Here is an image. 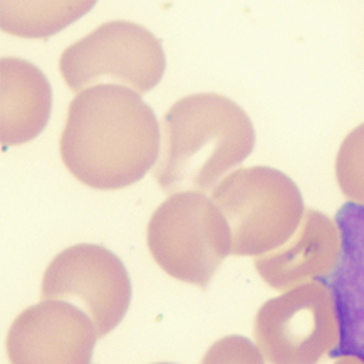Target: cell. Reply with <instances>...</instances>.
I'll list each match as a JSON object with an SVG mask.
<instances>
[{
    "mask_svg": "<svg viewBox=\"0 0 364 364\" xmlns=\"http://www.w3.org/2000/svg\"><path fill=\"white\" fill-rule=\"evenodd\" d=\"M159 124L134 90L95 84L75 94L60 136V156L81 183L100 191L141 181L159 155Z\"/></svg>",
    "mask_w": 364,
    "mask_h": 364,
    "instance_id": "1",
    "label": "cell"
},
{
    "mask_svg": "<svg viewBox=\"0 0 364 364\" xmlns=\"http://www.w3.org/2000/svg\"><path fill=\"white\" fill-rule=\"evenodd\" d=\"M161 125L162 154L152 175L169 195L209 192L255 146L253 124L245 109L216 92L179 98Z\"/></svg>",
    "mask_w": 364,
    "mask_h": 364,
    "instance_id": "2",
    "label": "cell"
},
{
    "mask_svg": "<svg viewBox=\"0 0 364 364\" xmlns=\"http://www.w3.org/2000/svg\"><path fill=\"white\" fill-rule=\"evenodd\" d=\"M210 199L225 216L235 256H263L297 232L304 215L294 182L269 166L239 168L212 189Z\"/></svg>",
    "mask_w": 364,
    "mask_h": 364,
    "instance_id": "3",
    "label": "cell"
},
{
    "mask_svg": "<svg viewBox=\"0 0 364 364\" xmlns=\"http://www.w3.org/2000/svg\"><path fill=\"white\" fill-rule=\"evenodd\" d=\"M146 245L168 276L205 290L232 253V235L215 202L188 191L169 195L154 210Z\"/></svg>",
    "mask_w": 364,
    "mask_h": 364,
    "instance_id": "4",
    "label": "cell"
},
{
    "mask_svg": "<svg viewBox=\"0 0 364 364\" xmlns=\"http://www.w3.org/2000/svg\"><path fill=\"white\" fill-rule=\"evenodd\" d=\"M165 67L161 41L146 27L127 20L100 24L68 46L58 63L63 80L74 92L109 80L146 94L158 85Z\"/></svg>",
    "mask_w": 364,
    "mask_h": 364,
    "instance_id": "5",
    "label": "cell"
},
{
    "mask_svg": "<svg viewBox=\"0 0 364 364\" xmlns=\"http://www.w3.org/2000/svg\"><path fill=\"white\" fill-rule=\"evenodd\" d=\"M253 337L270 364L333 358L340 327L330 289L323 282H309L264 301L255 316Z\"/></svg>",
    "mask_w": 364,
    "mask_h": 364,
    "instance_id": "6",
    "label": "cell"
},
{
    "mask_svg": "<svg viewBox=\"0 0 364 364\" xmlns=\"http://www.w3.org/2000/svg\"><path fill=\"white\" fill-rule=\"evenodd\" d=\"M131 296V280L121 259L94 243H78L61 250L41 279V300H64L82 307L98 338L121 323Z\"/></svg>",
    "mask_w": 364,
    "mask_h": 364,
    "instance_id": "7",
    "label": "cell"
},
{
    "mask_svg": "<svg viewBox=\"0 0 364 364\" xmlns=\"http://www.w3.org/2000/svg\"><path fill=\"white\" fill-rule=\"evenodd\" d=\"M94 323L75 304L46 299L24 309L6 337L10 364H92Z\"/></svg>",
    "mask_w": 364,
    "mask_h": 364,
    "instance_id": "8",
    "label": "cell"
},
{
    "mask_svg": "<svg viewBox=\"0 0 364 364\" xmlns=\"http://www.w3.org/2000/svg\"><path fill=\"white\" fill-rule=\"evenodd\" d=\"M334 222L340 255L334 270L323 280L331 291L340 327L333 358L355 355L364 361V203H344Z\"/></svg>",
    "mask_w": 364,
    "mask_h": 364,
    "instance_id": "9",
    "label": "cell"
},
{
    "mask_svg": "<svg viewBox=\"0 0 364 364\" xmlns=\"http://www.w3.org/2000/svg\"><path fill=\"white\" fill-rule=\"evenodd\" d=\"M340 255V233L336 222L307 209L294 237L284 246L257 256L255 267L262 280L286 290L309 282H323L336 267Z\"/></svg>",
    "mask_w": 364,
    "mask_h": 364,
    "instance_id": "10",
    "label": "cell"
},
{
    "mask_svg": "<svg viewBox=\"0 0 364 364\" xmlns=\"http://www.w3.org/2000/svg\"><path fill=\"white\" fill-rule=\"evenodd\" d=\"M53 105L51 85L33 63L18 57L0 60V142L20 145L47 125Z\"/></svg>",
    "mask_w": 364,
    "mask_h": 364,
    "instance_id": "11",
    "label": "cell"
},
{
    "mask_svg": "<svg viewBox=\"0 0 364 364\" xmlns=\"http://www.w3.org/2000/svg\"><path fill=\"white\" fill-rule=\"evenodd\" d=\"M95 1L90 0H0V27L17 37H50L81 16Z\"/></svg>",
    "mask_w": 364,
    "mask_h": 364,
    "instance_id": "12",
    "label": "cell"
},
{
    "mask_svg": "<svg viewBox=\"0 0 364 364\" xmlns=\"http://www.w3.org/2000/svg\"><path fill=\"white\" fill-rule=\"evenodd\" d=\"M199 364H264V357L247 337L232 334L216 340Z\"/></svg>",
    "mask_w": 364,
    "mask_h": 364,
    "instance_id": "13",
    "label": "cell"
},
{
    "mask_svg": "<svg viewBox=\"0 0 364 364\" xmlns=\"http://www.w3.org/2000/svg\"><path fill=\"white\" fill-rule=\"evenodd\" d=\"M334 364H364V361L355 355H340Z\"/></svg>",
    "mask_w": 364,
    "mask_h": 364,
    "instance_id": "14",
    "label": "cell"
},
{
    "mask_svg": "<svg viewBox=\"0 0 364 364\" xmlns=\"http://www.w3.org/2000/svg\"><path fill=\"white\" fill-rule=\"evenodd\" d=\"M154 364H175V363H154Z\"/></svg>",
    "mask_w": 364,
    "mask_h": 364,
    "instance_id": "15",
    "label": "cell"
}]
</instances>
